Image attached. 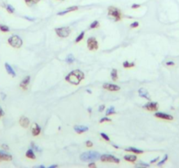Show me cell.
<instances>
[{
  "instance_id": "obj_1",
  "label": "cell",
  "mask_w": 179,
  "mask_h": 168,
  "mask_svg": "<svg viewBox=\"0 0 179 168\" xmlns=\"http://www.w3.org/2000/svg\"><path fill=\"white\" fill-rule=\"evenodd\" d=\"M85 74L80 70H74V71L70 72L69 74L66 76V81L67 82L73 84V85H79V82L84 79Z\"/></svg>"
},
{
  "instance_id": "obj_2",
  "label": "cell",
  "mask_w": 179,
  "mask_h": 168,
  "mask_svg": "<svg viewBox=\"0 0 179 168\" xmlns=\"http://www.w3.org/2000/svg\"><path fill=\"white\" fill-rule=\"evenodd\" d=\"M101 158V155L99 152H94V151H89V152H83V153L80 154L79 156V158H80L81 161H84V162H88V161H94L97 160Z\"/></svg>"
},
{
  "instance_id": "obj_3",
  "label": "cell",
  "mask_w": 179,
  "mask_h": 168,
  "mask_svg": "<svg viewBox=\"0 0 179 168\" xmlns=\"http://www.w3.org/2000/svg\"><path fill=\"white\" fill-rule=\"evenodd\" d=\"M8 43L11 46L14 48H20L22 44H23V41L20 39V37H19L17 35H13L8 39Z\"/></svg>"
},
{
  "instance_id": "obj_4",
  "label": "cell",
  "mask_w": 179,
  "mask_h": 168,
  "mask_svg": "<svg viewBox=\"0 0 179 168\" xmlns=\"http://www.w3.org/2000/svg\"><path fill=\"white\" fill-rule=\"evenodd\" d=\"M108 15L113 17L114 19V21H120L121 19V12L118 8L114 6H110L108 7Z\"/></svg>"
},
{
  "instance_id": "obj_5",
  "label": "cell",
  "mask_w": 179,
  "mask_h": 168,
  "mask_svg": "<svg viewBox=\"0 0 179 168\" xmlns=\"http://www.w3.org/2000/svg\"><path fill=\"white\" fill-rule=\"evenodd\" d=\"M57 35L60 38H67L69 36V34L71 33V30L69 27H59L55 29Z\"/></svg>"
},
{
  "instance_id": "obj_6",
  "label": "cell",
  "mask_w": 179,
  "mask_h": 168,
  "mask_svg": "<svg viewBox=\"0 0 179 168\" xmlns=\"http://www.w3.org/2000/svg\"><path fill=\"white\" fill-rule=\"evenodd\" d=\"M100 159L102 162H106V163H115V164H119L120 163V159L119 158H115L114 156L108 155V154H103V155H101Z\"/></svg>"
},
{
  "instance_id": "obj_7",
  "label": "cell",
  "mask_w": 179,
  "mask_h": 168,
  "mask_svg": "<svg viewBox=\"0 0 179 168\" xmlns=\"http://www.w3.org/2000/svg\"><path fill=\"white\" fill-rule=\"evenodd\" d=\"M87 48L89 49L90 51H94V50H97L99 48V44H98V41L96 40L95 38H89L87 39Z\"/></svg>"
},
{
  "instance_id": "obj_8",
  "label": "cell",
  "mask_w": 179,
  "mask_h": 168,
  "mask_svg": "<svg viewBox=\"0 0 179 168\" xmlns=\"http://www.w3.org/2000/svg\"><path fill=\"white\" fill-rule=\"evenodd\" d=\"M143 108L149 111H156L158 110V103L156 102H150L143 106Z\"/></svg>"
},
{
  "instance_id": "obj_9",
  "label": "cell",
  "mask_w": 179,
  "mask_h": 168,
  "mask_svg": "<svg viewBox=\"0 0 179 168\" xmlns=\"http://www.w3.org/2000/svg\"><path fill=\"white\" fill-rule=\"evenodd\" d=\"M155 116L157 118L163 119V120H168V121H171L174 119L171 115L165 114V113H163V112H156V113L155 114Z\"/></svg>"
},
{
  "instance_id": "obj_10",
  "label": "cell",
  "mask_w": 179,
  "mask_h": 168,
  "mask_svg": "<svg viewBox=\"0 0 179 168\" xmlns=\"http://www.w3.org/2000/svg\"><path fill=\"white\" fill-rule=\"evenodd\" d=\"M103 88H105V89L108 90V91H118V90L121 89V88L119 87V86L117 85H114V84H110V83H105L104 85H103Z\"/></svg>"
},
{
  "instance_id": "obj_11",
  "label": "cell",
  "mask_w": 179,
  "mask_h": 168,
  "mask_svg": "<svg viewBox=\"0 0 179 168\" xmlns=\"http://www.w3.org/2000/svg\"><path fill=\"white\" fill-rule=\"evenodd\" d=\"M138 94H139V96H140L141 97H143V98L147 99V100H150L149 93L148 92V90L145 89V88H141L140 89L138 90Z\"/></svg>"
},
{
  "instance_id": "obj_12",
  "label": "cell",
  "mask_w": 179,
  "mask_h": 168,
  "mask_svg": "<svg viewBox=\"0 0 179 168\" xmlns=\"http://www.w3.org/2000/svg\"><path fill=\"white\" fill-rule=\"evenodd\" d=\"M12 159V156L9 153L0 151V161H11Z\"/></svg>"
},
{
  "instance_id": "obj_13",
  "label": "cell",
  "mask_w": 179,
  "mask_h": 168,
  "mask_svg": "<svg viewBox=\"0 0 179 168\" xmlns=\"http://www.w3.org/2000/svg\"><path fill=\"white\" fill-rule=\"evenodd\" d=\"M30 80H31V77H30V76H26V77H25V79H24V80L21 81V82H20V85H19L22 89H24V90H26V89H27L28 85H29V83H30Z\"/></svg>"
},
{
  "instance_id": "obj_14",
  "label": "cell",
  "mask_w": 179,
  "mask_h": 168,
  "mask_svg": "<svg viewBox=\"0 0 179 168\" xmlns=\"http://www.w3.org/2000/svg\"><path fill=\"white\" fill-rule=\"evenodd\" d=\"M32 135H33L34 137H37V136H39V134H40V132H41V129H40V127L39 126V124L38 123H33L32 126Z\"/></svg>"
},
{
  "instance_id": "obj_15",
  "label": "cell",
  "mask_w": 179,
  "mask_h": 168,
  "mask_svg": "<svg viewBox=\"0 0 179 168\" xmlns=\"http://www.w3.org/2000/svg\"><path fill=\"white\" fill-rule=\"evenodd\" d=\"M74 130L77 132L78 134H81V133H84V132L87 131L88 130V128L87 126H81V125H76L74 126Z\"/></svg>"
},
{
  "instance_id": "obj_16",
  "label": "cell",
  "mask_w": 179,
  "mask_h": 168,
  "mask_svg": "<svg viewBox=\"0 0 179 168\" xmlns=\"http://www.w3.org/2000/svg\"><path fill=\"white\" fill-rule=\"evenodd\" d=\"M19 123L23 128H27L30 124V121L25 116H21L20 119H19Z\"/></svg>"
},
{
  "instance_id": "obj_17",
  "label": "cell",
  "mask_w": 179,
  "mask_h": 168,
  "mask_svg": "<svg viewBox=\"0 0 179 168\" xmlns=\"http://www.w3.org/2000/svg\"><path fill=\"white\" fill-rule=\"evenodd\" d=\"M77 10H78V6H71V7H68L67 9H66L65 11H62V12H58V15H59V16H61V15H65L68 12H74V11H77Z\"/></svg>"
},
{
  "instance_id": "obj_18",
  "label": "cell",
  "mask_w": 179,
  "mask_h": 168,
  "mask_svg": "<svg viewBox=\"0 0 179 168\" xmlns=\"http://www.w3.org/2000/svg\"><path fill=\"white\" fill-rule=\"evenodd\" d=\"M4 67H5L6 71H7V73H8L9 74H10V75H12V77L16 76V73H15V71L13 70V68L10 66V64H9V63H5V64H4Z\"/></svg>"
},
{
  "instance_id": "obj_19",
  "label": "cell",
  "mask_w": 179,
  "mask_h": 168,
  "mask_svg": "<svg viewBox=\"0 0 179 168\" xmlns=\"http://www.w3.org/2000/svg\"><path fill=\"white\" fill-rule=\"evenodd\" d=\"M126 152H134L136 154H142L143 152L142 150H139V149H136L135 147H129V148H126L125 149Z\"/></svg>"
},
{
  "instance_id": "obj_20",
  "label": "cell",
  "mask_w": 179,
  "mask_h": 168,
  "mask_svg": "<svg viewBox=\"0 0 179 168\" xmlns=\"http://www.w3.org/2000/svg\"><path fill=\"white\" fill-rule=\"evenodd\" d=\"M124 159L126 161H128V162L133 163V162H135V161H136L137 158H136V156H135V155H126V156H124Z\"/></svg>"
},
{
  "instance_id": "obj_21",
  "label": "cell",
  "mask_w": 179,
  "mask_h": 168,
  "mask_svg": "<svg viewBox=\"0 0 179 168\" xmlns=\"http://www.w3.org/2000/svg\"><path fill=\"white\" fill-rule=\"evenodd\" d=\"M25 156H26V158H31V159H35V158H36V156H35L33 151H32V150H31V149L28 150V151L26 152Z\"/></svg>"
},
{
  "instance_id": "obj_22",
  "label": "cell",
  "mask_w": 179,
  "mask_h": 168,
  "mask_svg": "<svg viewBox=\"0 0 179 168\" xmlns=\"http://www.w3.org/2000/svg\"><path fill=\"white\" fill-rule=\"evenodd\" d=\"M111 77L114 81H116L118 80V73H117V70L114 69V68L111 71Z\"/></svg>"
},
{
  "instance_id": "obj_23",
  "label": "cell",
  "mask_w": 179,
  "mask_h": 168,
  "mask_svg": "<svg viewBox=\"0 0 179 168\" xmlns=\"http://www.w3.org/2000/svg\"><path fill=\"white\" fill-rule=\"evenodd\" d=\"M74 61H75V58H74V56L73 54H69V55H67V57L66 58V62L67 63H69V64H71L73 63Z\"/></svg>"
},
{
  "instance_id": "obj_24",
  "label": "cell",
  "mask_w": 179,
  "mask_h": 168,
  "mask_svg": "<svg viewBox=\"0 0 179 168\" xmlns=\"http://www.w3.org/2000/svg\"><path fill=\"white\" fill-rule=\"evenodd\" d=\"M123 67L125 68H130L135 67V63L134 62H129V61H124L123 62Z\"/></svg>"
},
{
  "instance_id": "obj_25",
  "label": "cell",
  "mask_w": 179,
  "mask_h": 168,
  "mask_svg": "<svg viewBox=\"0 0 179 168\" xmlns=\"http://www.w3.org/2000/svg\"><path fill=\"white\" fill-rule=\"evenodd\" d=\"M5 8H6V11H7L9 13H13L15 12L14 7H13L12 5H11V4H6Z\"/></svg>"
},
{
  "instance_id": "obj_26",
  "label": "cell",
  "mask_w": 179,
  "mask_h": 168,
  "mask_svg": "<svg viewBox=\"0 0 179 168\" xmlns=\"http://www.w3.org/2000/svg\"><path fill=\"white\" fill-rule=\"evenodd\" d=\"M113 114H115V110H114V107H110L109 109H108L107 111H106V115H107V116H109V115H113Z\"/></svg>"
},
{
  "instance_id": "obj_27",
  "label": "cell",
  "mask_w": 179,
  "mask_h": 168,
  "mask_svg": "<svg viewBox=\"0 0 179 168\" xmlns=\"http://www.w3.org/2000/svg\"><path fill=\"white\" fill-rule=\"evenodd\" d=\"M84 35H85V32H80V33L79 34V36L76 38V39H75V42H76V43H79V41L82 40L83 38H84Z\"/></svg>"
},
{
  "instance_id": "obj_28",
  "label": "cell",
  "mask_w": 179,
  "mask_h": 168,
  "mask_svg": "<svg viewBox=\"0 0 179 168\" xmlns=\"http://www.w3.org/2000/svg\"><path fill=\"white\" fill-rule=\"evenodd\" d=\"M0 31L3 32H7L10 31V28L8 27L7 26H4V25H0Z\"/></svg>"
},
{
  "instance_id": "obj_29",
  "label": "cell",
  "mask_w": 179,
  "mask_h": 168,
  "mask_svg": "<svg viewBox=\"0 0 179 168\" xmlns=\"http://www.w3.org/2000/svg\"><path fill=\"white\" fill-rule=\"evenodd\" d=\"M39 1H40V0H25L26 4H28V5H32V4H37V3H39Z\"/></svg>"
},
{
  "instance_id": "obj_30",
  "label": "cell",
  "mask_w": 179,
  "mask_h": 168,
  "mask_svg": "<svg viewBox=\"0 0 179 168\" xmlns=\"http://www.w3.org/2000/svg\"><path fill=\"white\" fill-rule=\"evenodd\" d=\"M100 26V24H99V22L95 20V21H94L93 23L90 25V29H94V28H97L98 26Z\"/></svg>"
},
{
  "instance_id": "obj_31",
  "label": "cell",
  "mask_w": 179,
  "mask_h": 168,
  "mask_svg": "<svg viewBox=\"0 0 179 168\" xmlns=\"http://www.w3.org/2000/svg\"><path fill=\"white\" fill-rule=\"evenodd\" d=\"M167 160H168V155H167V154H165L164 157H163V158L162 160L160 161V162L158 163L157 165H159V166H161V165H163V164H164L165 162H166Z\"/></svg>"
},
{
  "instance_id": "obj_32",
  "label": "cell",
  "mask_w": 179,
  "mask_h": 168,
  "mask_svg": "<svg viewBox=\"0 0 179 168\" xmlns=\"http://www.w3.org/2000/svg\"><path fill=\"white\" fill-rule=\"evenodd\" d=\"M101 138L104 139V140L108 141H108H110L109 137H108L107 134H105V133H103V132H101Z\"/></svg>"
},
{
  "instance_id": "obj_33",
  "label": "cell",
  "mask_w": 179,
  "mask_h": 168,
  "mask_svg": "<svg viewBox=\"0 0 179 168\" xmlns=\"http://www.w3.org/2000/svg\"><path fill=\"white\" fill-rule=\"evenodd\" d=\"M105 122H111V119L108 118V117H103V118H101V120H100V123H105Z\"/></svg>"
},
{
  "instance_id": "obj_34",
  "label": "cell",
  "mask_w": 179,
  "mask_h": 168,
  "mask_svg": "<svg viewBox=\"0 0 179 168\" xmlns=\"http://www.w3.org/2000/svg\"><path fill=\"white\" fill-rule=\"evenodd\" d=\"M138 26H139V23L137 21H135L130 25V27L131 28H136V27H138Z\"/></svg>"
},
{
  "instance_id": "obj_35",
  "label": "cell",
  "mask_w": 179,
  "mask_h": 168,
  "mask_svg": "<svg viewBox=\"0 0 179 168\" xmlns=\"http://www.w3.org/2000/svg\"><path fill=\"white\" fill-rule=\"evenodd\" d=\"M86 145H87V147H92L93 143L91 142V141H87V142H86Z\"/></svg>"
},
{
  "instance_id": "obj_36",
  "label": "cell",
  "mask_w": 179,
  "mask_h": 168,
  "mask_svg": "<svg viewBox=\"0 0 179 168\" xmlns=\"http://www.w3.org/2000/svg\"><path fill=\"white\" fill-rule=\"evenodd\" d=\"M104 109H105V105H104V104L101 105L100 107H99V111H100V112H102L103 110H104Z\"/></svg>"
},
{
  "instance_id": "obj_37",
  "label": "cell",
  "mask_w": 179,
  "mask_h": 168,
  "mask_svg": "<svg viewBox=\"0 0 179 168\" xmlns=\"http://www.w3.org/2000/svg\"><path fill=\"white\" fill-rule=\"evenodd\" d=\"M139 7H141L140 4H132V9H137V8H139Z\"/></svg>"
},
{
  "instance_id": "obj_38",
  "label": "cell",
  "mask_w": 179,
  "mask_h": 168,
  "mask_svg": "<svg viewBox=\"0 0 179 168\" xmlns=\"http://www.w3.org/2000/svg\"><path fill=\"white\" fill-rule=\"evenodd\" d=\"M32 147H33L34 149L36 150L37 152H40V149H39V148H38V146H37V145H35L33 143H32Z\"/></svg>"
},
{
  "instance_id": "obj_39",
  "label": "cell",
  "mask_w": 179,
  "mask_h": 168,
  "mask_svg": "<svg viewBox=\"0 0 179 168\" xmlns=\"http://www.w3.org/2000/svg\"><path fill=\"white\" fill-rule=\"evenodd\" d=\"M158 159H159V158L158 157H156V158H154V159H152L151 161H150V164H154V163H156Z\"/></svg>"
},
{
  "instance_id": "obj_40",
  "label": "cell",
  "mask_w": 179,
  "mask_h": 168,
  "mask_svg": "<svg viewBox=\"0 0 179 168\" xmlns=\"http://www.w3.org/2000/svg\"><path fill=\"white\" fill-rule=\"evenodd\" d=\"M166 65L167 66H174V65H175V63H174L173 61H167Z\"/></svg>"
},
{
  "instance_id": "obj_41",
  "label": "cell",
  "mask_w": 179,
  "mask_h": 168,
  "mask_svg": "<svg viewBox=\"0 0 179 168\" xmlns=\"http://www.w3.org/2000/svg\"><path fill=\"white\" fill-rule=\"evenodd\" d=\"M88 166L89 167H96V165H95V163H90V164L88 165Z\"/></svg>"
},
{
  "instance_id": "obj_42",
  "label": "cell",
  "mask_w": 179,
  "mask_h": 168,
  "mask_svg": "<svg viewBox=\"0 0 179 168\" xmlns=\"http://www.w3.org/2000/svg\"><path fill=\"white\" fill-rule=\"evenodd\" d=\"M25 19H27V20H30V21H34V19H32V18H29V17H25Z\"/></svg>"
},
{
  "instance_id": "obj_43",
  "label": "cell",
  "mask_w": 179,
  "mask_h": 168,
  "mask_svg": "<svg viewBox=\"0 0 179 168\" xmlns=\"http://www.w3.org/2000/svg\"><path fill=\"white\" fill-rule=\"evenodd\" d=\"M2 147L4 148V149H5V150H8L9 148H8V145H2Z\"/></svg>"
},
{
  "instance_id": "obj_44",
  "label": "cell",
  "mask_w": 179,
  "mask_h": 168,
  "mask_svg": "<svg viewBox=\"0 0 179 168\" xmlns=\"http://www.w3.org/2000/svg\"><path fill=\"white\" fill-rule=\"evenodd\" d=\"M2 116H4V111H3V110L0 108V117H1Z\"/></svg>"
},
{
  "instance_id": "obj_45",
  "label": "cell",
  "mask_w": 179,
  "mask_h": 168,
  "mask_svg": "<svg viewBox=\"0 0 179 168\" xmlns=\"http://www.w3.org/2000/svg\"><path fill=\"white\" fill-rule=\"evenodd\" d=\"M137 165H143V166H149V164H139Z\"/></svg>"
},
{
  "instance_id": "obj_46",
  "label": "cell",
  "mask_w": 179,
  "mask_h": 168,
  "mask_svg": "<svg viewBox=\"0 0 179 168\" xmlns=\"http://www.w3.org/2000/svg\"><path fill=\"white\" fill-rule=\"evenodd\" d=\"M58 165H51V166H49V168H53V167H57Z\"/></svg>"
},
{
  "instance_id": "obj_47",
  "label": "cell",
  "mask_w": 179,
  "mask_h": 168,
  "mask_svg": "<svg viewBox=\"0 0 179 168\" xmlns=\"http://www.w3.org/2000/svg\"><path fill=\"white\" fill-rule=\"evenodd\" d=\"M87 110H88V112H89V113H91V111H92V109H91V108H88V109H87Z\"/></svg>"
},
{
  "instance_id": "obj_48",
  "label": "cell",
  "mask_w": 179,
  "mask_h": 168,
  "mask_svg": "<svg viewBox=\"0 0 179 168\" xmlns=\"http://www.w3.org/2000/svg\"><path fill=\"white\" fill-rule=\"evenodd\" d=\"M87 93H90V94H91V93H92V92H91V90H89V89H87Z\"/></svg>"
},
{
  "instance_id": "obj_49",
  "label": "cell",
  "mask_w": 179,
  "mask_h": 168,
  "mask_svg": "<svg viewBox=\"0 0 179 168\" xmlns=\"http://www.w3.org/2000/svg\"><path fill=\"white\" fill-rule=\"evenodd\" d=\"M114 148H116V149H118V148H119L118 146H117V145H114Z\"/></svg>"
},
{
  "instance_id": "obj_50",
  "label": "cell",
  "mask_w": 179,
  "mask_h": 168,
  "mask_svg": "<svg viewBox=\"0 0 179 168\" xmlns=\"http://www.w3.org/2000/svg\"><path fill=\"white\" fill-rule=\"evenodd\" d=\"M61 1H63V0H61Z\"/></svg>"
}]
</instances>
